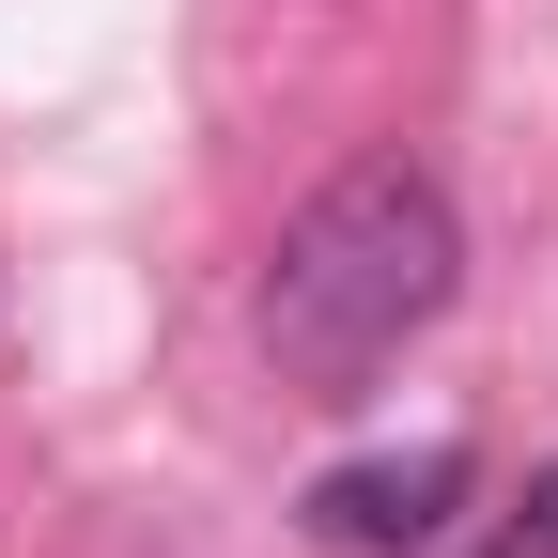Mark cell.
I'll return each mask as SVG.
<instances>
[{"label":"cell","mask_w":558,"mask_h":558,"mask_svg":"<svg viewBox=\"0 0 558 558\" xmlns=\"http://www.w3.org/2000/svg\"><path fill=\"white\" fill-rule=\"evenodd\" d=\"M450 279H465V218H450V186L418 156L326 171L279 218V248H264V357H279V388H311V403L373 388L450 311Z\"/></svg>","instance_id":"cell-1"},{"label":"cell","mask_w":558,"mask_h":558,"mask_svg":"<svg viewBox=\"0 0 558 558\" xmlns=\"http://www.w3.org/2000/svg\"><path fill=\"white\" fill-rule=\"evenodd\" d=\"M465 450H373V465H326L311 481V527L341 543V558H418V543H450V512H465Z\"/></svg>","instance_id":"cell-2"},{"label":"cell","mask_w":558,"mask_h":558,"mask_svg":"<svg viewBox=\"0 0 558 558\" xmlns=\"http://www.w3.org/2000/svg\"><path fill=\"white\" fill-rule=\"evenodd\" d=\"M527 543H543V558H558V465H543V481H527Z\"/></svg>","instance_id":"cell-3"}]
</instances>
